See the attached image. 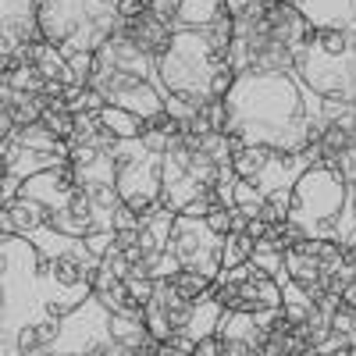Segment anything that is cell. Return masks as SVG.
<instances>
[{
	"label": "cell",
	"instance_id": "obj_1",
	"mask_svg": "<svg viewBox=\"0 0 356 356\" xmlns=\"http://www.w3.org/2000/svg\"><path fill=\"white\" fill-rule=\"evenodd\" d=\"M225 136L246 146H278L300 154L321 132V97L307 89L296 72H243L228 97Z\"/></svg>",
	"mask_w": 356,
	"mask_h": 356
},
{
	"label": "cell",
	"instance_id": "obj_2",
	"mask_svg": "<svg viewBox=\"0 0 356 356\" xmlns=\"http://www.w3.org/2000/svg\"><path fill=\"white\" fill-rule=\"evenodd\" d=\"M289 221L300 225L303 235L314 239H346L356 228L353 214V193L335 164H314L303 168L292 182V207Z\"/></svg>",
	"mask_w": 356,
	"mask_h": 356
},
{
	"label": "cell",
	"instance_id": "obj_3",
	"mask_svg": "<svg viewBox=\"0 0 356 356\" xmlns=\"http://www.w3.org/2000/svg\"><path fill=\"white\" fill-rule=\"evenodd\" d=\"M221 57L203 43L196 29H175L168 54L157 61V75L164 86V97H178L193 107H203L211 100V75Z\"/></svg>",
	"mask_w": 356,
	"mask_h": 356
},
{
	"label": "cell",
	"instance_id": "obj_4",
	"mask_svg": "<svg viewBox=\"0 0 356 356\" xmlns=\"http://www.w3.org/2000/svg\"><path fill=\"white\" fill-rule=\"evenodd\" d=\"M114 157V186L118 196L136 218H146L161 207V154L146 150L139 139H118L111 150Z\"/></svg>",
	"mask_w": 356,
	"mask_h": 356
},
{
	"label": "cell",
	"instance_id": "obj_5",
	"mask_svg": "<svg viewBox=\"0 0 356 356\" xmlns=\"http://www.w3.org/2000/svg\"><path fill=\"white\" fill-rule=\"evenodd\" d=\"M221 239L207 218H189V214H175L171 232L164 253L154 264V278H164L171 267H193V271H203L207 278L221 275Z\"/></svg>",
	"mask_w": 356,
	"mask_h": 356
},
{
	"label": "cell",
	"instance_id": "obj_6",
	"mask_svg": "<svg viewBox=\"0 0 356 356\" xmlns=\"http://www.w3.org/2000/svg\"><path fill=\"white\" fill-rule=\"evenodd\" d=\"M111 310L97 300L93 292L79 307H72L61 317L57 339L50 342L47 356H68V353H89V356H122V346L111 339Z\"/></svg>",
	"mask_w": 356,
	"mask_h": 356
},
{
	"label": "cell",
	"instance_id": "obj_7",
	"mask_svg": "<svg viewBox=\"0 0 356 356\" xmlns=\"http://www.w3.org/2000/svg\"><path fill=\"white\" fill-rule=\"evenodd\" d=\"M211 296L221 310H243V314H260V310H278L282 307V285L275 275H267L253 260L221 267L214 278Z\"/></svg>",
	"mask_w": 356,
	"mask_h": 356
},
{
	"label": "cell",
	"instance_id": "obj_8",
	"mask_svg": "<svg viewBox=\"0 0 356 356\" xmlns=\"http://www.w3.org/2000/svg\"><path fill=\"white\" fill-rule=\"evenodd\" d=\"M86 86H93L97 93L104 97V104L125 107V111L143 114V118H150V114L164 111V86L154 82V79H146V75L125 72V68L97 65Z\"/></svg>",
	"mask_w": 356,
	"mask_h": 356
},
{
	"label": "cell",
	"instance_id": "obj_9",
	"mask_svg": "<svg viewBox=\"0 0 356 356\" xmlns=\"http://www.w3.org/2000/svg\"><path fill=\"white\" fill-rule=\"evenodd\" d=\"M303 157L292 154V150H278V146H243V150L232 154V171L235 178L257 186L260 193H271L278 186H292L303 171Z\"/></svg>",
	"mask_w": 356,
	"mask_h": 356
},
{
	"label": "cell",
	"instance_id": "obj_10",
	"mask_svg": "<svg viewBox=\"0 0 356 356\" xmlns=\"http://www.w3.org/2000/svg\"><path fill=\"white\" fill-rule=\"evenodd\" d=\"M193 314H196V303L182 300V296H178L164 278H157V285H154V292H150V300H146V310H143L146 332H150L157 342L168 339V335H175V332H186V335H189Z\"/></svg>",
	"mask_w": 356,
	"mask_h": 356
},
{
	"label": "cell",
	"instance_id": "obj_11",
	"mask_svg": "<svg viewBox=\"0 0 356 356\" xmlns=\"http://www.w3.org/2000/svg\"><path fill=\"white\" fill-rule=\"evenodd\" d=\"M114 33L125 36L132 47H139L146 57L161 61V57L168 54V47H171L175 29L164 25L161 18H154L150 11H146V15H139V18H118V22H114Z\"/></svg>",
	"mask_w": 356,
	"mask_h": 356
},
{
	"label": "cell",
	"instance_id": "obj_12",
	"mask_svg": "<svg viewBox=\"0 0 356 356\" xmlns=\"http://www.w3.org/2000/svg\"><path fill=\"white\" fill-rule=\"evenodd\" d=\"M310 25L356 29V0H292Z\"/></svg>",
	"mask_w": 356,
	"mask_h": 356
},
{
	"label": "cell",
	"instance_id": "obj_13",
	"mask_svg": "<svg viewBox=\"0 0 356 356\" xmlns=\"http://www.w3.org/2000/svg\"><path fill=\"white\" fill-rule=\"evenodd\" d=\"M8 214L15 221V235H29L36 228H47V207L25 193H15V200H8Z\"/></svg>",
	"mask_w": 356,
	"mask_h": 356
},
{
	"label": "cell",
	"instance_id": "obj_14",
	"mask_svg": "<svg viewBox=\"0 0 356 356\" xmlns=\"http://www.w3.org/2000/svg\"><path fill=\"white\" fill-rule=\"evenodd\" d=\"M97 118H100V125H104L114 139H139V136L146 132V118H143V114H132V111H125V107L104 104V107L97 111Z\"/></svg>",
	"mask_w": 356,
	"mask_h": 356
},
{
	"label": "cell",
	"instance_id": "obj_15",
	"mask_svg": "<svg viewBox=\"0 0 356 356\" xmlns=\"http://www.w3.org/2000/svg\"><path fill=\"white\" fill-rule=\"evenodd\" d=\"M164 282L182 296V300H189V303L207 300L211 289H214V278H207L203 271H193V267H171V271L164 275Z\"/></svg>",
	"mask_w": 356,
	"mask_h": 356
},
{
	"label": "cell",
	"instance_id": "obj_16",
	"mask_svg": "<svg viewBox=\"0 0 356 356\" xmlns=\"http://www.w3.org/2000/svg\"><path fill=\"white\" fill-rule=\"evenodd\" d=\"M11 136L25 146V150H36V154H57V157H65V154H68V143H65V139H57L54 132H47L40 122H33V125H18Z\"/></svg>",
	"mask_w": 356,
	"mask_h": 356
},
{
	"label": "cell",
	"instance_id": "obj_17",
	"mask_svg": "<svg viewBox=\"0 0 356 356\" xmlns=\"http://www.w3.org/2000/svg\"><path fill=\"white\" fill-rule=\"evenodd\" d=\"M196 33H200V36H203V43L211 47V50H214V54L221 57V61H225V54H228V43L235 40V18H232V15H228L225 8H221V11H218V15H214L211 22H207L203 29H196Z\"/></svg>",
	"mask_w": 356,
	"mask_h": 356
},
{
	"label": "cell",
	"instance_id": "obj_18",
	"mask_svg": "<svg viewBox=\"0 0 356 356\" xmlns=\"http://www.w3.org/2000/svg\"><path fill=\"white\" fill-rule=\"evenodd\" d=\"M225 4L221 0H178V18L175 29H203Z\"/></svg>",
	"mask_w": 356,
	"mask_h": 356
},
{
	"label": "cell",
	"instance_id": "obj_19",
	"mask_svg": "<svg viewBox=\"0 0 356 356\" xmlns=\"http://www.w3.org/2000/svg\"><path fill=\"white\" fill-rule=\"evenodd\" d=\"M40 125L47 129V132H54L57 139H72V132H75V114L61 104V100H50L47 107H43V114H40Z\"/></svg>",
	"mask_w": 356,
	"mask_h": 356
},
{
	"label": "cell",
	"instance_id": "obj_20",
	"mask_svg": "<svg viewBox=\"0 0 356 356\" xmlns=\"http://www.w3.org/2000/svg\"><path fill=\"white\" fill-rule=\"evenodd\" d=\"M289 207H292V186H278V189H271V193H264L257 218H260V221H267V225H275V221H289Z\"/></svg>",
	"mask_w": 356,
	"mask_h": 356
},
{
	"label": "cell",
	"instance_id": "obj_21",
	"mask_svg": "<svg viewBox=\"0 0 356 356\" xmlns=\"http://www.w3.org/2000/svg\"><path fill=\"white\" fill-rule=\"evenodd\" d=\"M253 235L246 228L239 232H228L225 239H221V267H235V264H246L250 253H253Z\"/></svg>",
	"mask_w": 356,
	"mask_h": 356
},
{
	"label": "cell",
	"instance_id": "obj_22",
	"mask_svg": "<svg viewBox=\"0 0 356 356\" xmlns=\"http://www.w3.org/2000/svg\"><path fill=\"white\" fill-rule=\"evenodd\" d=\"M250 260H253L257 267H264L267 275H278V271H282V250H278L271 239H264V235H260V239L253 243V253H250Z\"/></svg>",
	"mask_w": 356,
	"mask_h": 356
},
{
	"label": "cell",
	"instance_id": "obj_23",
	"mask_svg": "<svg viewBox=\"0 0 356 356\" xmlns=\"http://www.w3.org/2000/svg\"><path fill=\"white\" fill-rule=\"evenodd\" d=\"M65 61H68V72L75 75V82H89V75L97 68V54L93 50H72V54H65Z\"/></svg>",
	"mask_w": 356,
	"mask_h": 356
},
{
	"label": "cell",
	"instance_id": "obj_24",
	"mask_svg": "<svg viewBox=\"0 0 356 356\" xmlns=\"http://www.w3.org/2000/svg\"><path fill=\"white\" fill-rule=\"evenodd\" d=\"M232 82H235V68L228 61H218L214 65V75H211V100H225Z\"/></svg>",
	"mask_w": 356,
	"mask_h": 356
},
{
	"label": "cell",
	"instance_id": "obj_25",
	"mask_svg": "<svg viewBox=\"0 0 356 356\" xmlns=\"http://www.w3.org/2000/svg\"><path fill=\"white\" fill-rule=\"evenodd\" d=\"M203 114H207V122H211V129H214V132H225V125H228L225 100H207V104H203Z\"/></svg>",
	"mask_w": 356,
	"mask_h": 356
},
{
	"label": "cell",
	"instance_id": "obj_26",
	"mask_svg": "<svg viewBox=\"0 0 356 356\" xmlns=\"http://www.w3.org/2000/svg\"><path fill=\"white\" fill-rule=\"evenodd\" d=\"M193 356H221V335H218V332L200 335L196 346H193Z\"/></svg>",
	"mask_w": 356,
	"mask_h": 356
},
{
	"label": "cell",
	"instance_id": "obj_27",
	"mask_svg": "<svg viewBox=\"0 0 356 356\" xmlns=\"http://www.w3.org/2000/svg\"><path fill=\"white\" fill-rule=\"evenodd\" d=\"M114 11H118V18H139L150 11V0H118Z\"/></svg>",
	"mask_w": 356,
	"mask_h": 356
},
{
	"label": "cell",
	"instance_id": "obj_28",
	"mask_svg": "<svg viewBox=\"0 0 356 356\" xmlns=\"http://www.w3.org/2000/svg\"><path fill=\"white\" fill-rule=\"evenodd\" d=\"M139 225V218L129 211V207L122 203V207H118V211H114V228H136Z\"/></svg>",
	"mask_w": 356,
	"mask_h": 356
},
{
	"label": "cell",
	"instance_id": "obj_29",
	"mask_svg": "<svg viewBox=\"0 0 356 356\" xmlns=\"http://www.w3.org/2000/svg\"><path fill=\"white\" fill-rule=\"evenodd\" d=\"M15 132V118H11V107L0 104V139H8Z\"/></svg>",
	"mask_w": 356,
	"mask_h": 356
},
{
	"label": "cell",
	"instance_id": "obj_30",
	"mask_svg": "<svg viewBox=\"0 0 356 356\" xmlns=\"http://www.w3.org/2000/svg\"><path fill=\"white\" fill-rule=\"evenodd\" d=\"M221 4H225V11H228L232 18H239V15L246 11V4H250V0H221Z\"/></svg>",
	"mask_w": 356,
	"mask_h": 356
},
{
	"label": "cell",
	"instance_id": "obj_31",
	"mask_svg": "<svg viewBox=\"0 0 356 356\" xmlns=\"http://www.w3.org/2000/svg\"><path fill=\"white\" fill-rule=\"evenodd\" d=\"M11 97V82H8V75H0V104H4Z\"/></svg>",
	"mask_w": 356,
	"mask_h": 356
},
{
	"label": "cell",
	"instance_id": "obj_32",
	"mask_svg": "<svg viewBox=\"0 0 356 356\" xmlns=\"http://www.w3.org/2000/svg\"><path fill=\"white\" fill-rule=\"evenodd\" d=\"M353 193V214H356V189H349Z\"/></svg>",
	"mask_w": 356,
	"mask_h": 356
},
{
	"label": "cell",
	"instance_id": "obj_33",
	"mask_svg": "<svg viewBox=\"0 0 356 356\" xmlns=\"http://www.w3.org/2000/svg\"><path fill=\"white\" fill-rule=\"evenodd\" d=\"M104 4H118V0H104Z\"/></svg>",
	"mask_w": 356,
	"mask_h": 356
}]
</instances>
